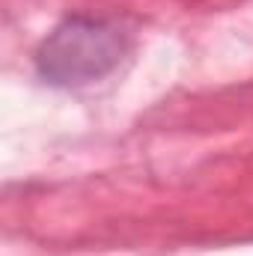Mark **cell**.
Listing matches in <instances>:
<instances>
[{"instance_id": "cell-1", "label": "cell", "mask_w": 253, "mask_h": 256, "mask_svg": "<svg viewBox=\"0 0 253 256\" xmlns=\"http://www.w3.org/2000/svg\"><path fill=\"white\" fill-rule=\"evenodd\" d=\"M128 48L131 39L116 21L72 15L36 48V72L48 86L80 90L116 72Z\"/></svg>"}]
</instances>
